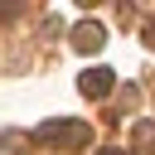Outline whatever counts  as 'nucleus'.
<instances>
[{"mask_svg": "<svg viewBox=\"0 0 155 155\" xmlns=\"http://www.w3.org/2000/svg\"><path fill=\"white\" fill-rule=\"evenodd\" d=\"M78 87H82V97H107V92L116 87V73H111V68H87V73L78 78Z\"/></svg>", "mask_w": 155, "mask_h": 155, "instance_id": "nucleus-2", "label": "nucleus"}, {"mask_svg": "<svg viewBox=\"0 0 155 155\" xmlns=\"http://www.w3.org/2000/svg\"><path fill=\"white\" fill-rule=\"evenodd\" d=\"M145 44H150V48H155V19H150V24H145Z\"/></svg>", "mask_w": 155, "mask_h": 155, "instance_id": "nucleus-4", "label": "nucleus"}, {"mask_svg": "<svg viewBox=\"0 0 155 155\" xmlns=\"http://www.w3.org/2000/svg\"><path fill=\"white\" fill-rule=\"evenodd\" d=\"M97 155H121V150H97Z\"/></svg>", "mask_w": 155, "mask_h": 155, "instance_id": "nucleus-5", "label": "nucleus"}, {"mask_svg": "<svg viewBox=\"0 0 155 155\" xmlns=\"http://www.w3.org/2000/svg\"><path fill=\"white\" fill-rule=\"evenodd\" d=\"M102 44H107V34H102L97 19H82V24L73 29V48H78V53H97Z\"/></svg>", "mask_w": 155, "mask_h": 155, "instance_id": "nucleus-3", "label": "nucleus"}, {"mask_svg": "<svg viewBox=\"0 0 155 155\" xmlns=\"http://www.w3.org/2000/svg\"><path fill=\"white\" fill-rule=\"evenodd\" d=\"M34 136L44 145H87V126L82 121H44Z\"/></svg>", "mask_w": 155, "mask_h": 155, "instance_id": "nucleus-1", "label": "nucleus"}]
</instances>
